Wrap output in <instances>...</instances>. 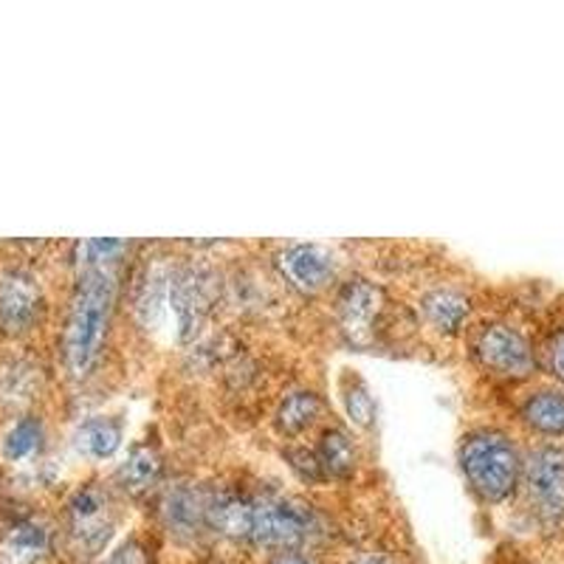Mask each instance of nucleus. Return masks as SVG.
<instances>
[{
  "label": "nucleus",
  "instance_id": "17",
  "mask_svg": "<svg viewBox=\"0 0 564 564\" xmlns=\"http://www.w3.org/2000/svg\"><path fill=\"white\" fill-rule=\"evenodd\" d=\"M421 308L437 334H457L468 316V296L457 289H435L423 296Z\"/></svg>",
  "mask_w": 564,
  "mask_h": 564
},
{
  "label": "nucleus",
  "instance_id": "26",
  "mask_svg": "<svg viewBox=\"0 0 564 564\" xmlns=\"http://www.w3.org/2000/svg\"><path fill=\"white\" fill-rule=\"evenodd\" d=\"M274 564H316V562H311L308 556H300V553H282Z\"/></svg>",
  "mask_w": 564,
  "mask_h": 564
},
{
  "label": "nucleus",
  "instance_id": "25",
  "mask_svg": "<svg viewBox=\"0 0 564 564\" xmlns=\"http://www.w3.org/2000/svg\"><path fill=\"white\" fill-rule=\"evenodd\" d=\"M551 370L556 372V379L564 381V334H558L551 347Z\"/></svg>",
  "mask_w": 564,
  "mask_h": 564
},
{
  "label": "nucleus",
  "instance_id": "6",
  "mask_svg": "<svg viewBox=\"0 0 564 564\" xmlns=\"http://www.w3.org/2000/svg\"><path fill=\"white\" fill-rule=\"evenodd\" d=\"M525 491L536 520L545 528L564 522V452L539 446L525 463Z\"/></svg>",
  "mask_w": 564,
  "mask_h": 564
},
{
  "label": "nucleus",
  "instance_id": "27",
  "mask_svg": "<svg viewBox=\"0 0 564 564\" xmlns=\"http://www.w3.org/2000/svg\"><path fill=\"white\" fill-rule=\"evenodd\" d=\"M356 564H392V562L387 556H381V553H370V556L359 558V562H356Z\"/></svg>",
  "mask_w": 564,
  "mask_h": 564
},
{
  "label": "nucleus",
  "instance_id": "22",
  "mask_svg": "<svg viewBox=\"0 0 564 564\" xmlns=\"http://www.w3.org/2000/svg\"><path fill=\"white\" fill-rule=\"evenodd\" d=\"M170 296V274L164 269H148L141 276L139 289H135V316L141 319V325L155 327L164 314V305H167Z\"/></svg>",
  "mask_w": 564,
  "mask_h": 564
},
{
  "label": "nucleus",
  "instance_id": "10",
  "mask_svg": "<svg viewBox=\"0 0 564 564\" xmlns=\"http://www.w3.org/2000/svg\"><path fill=\"white\" fill-rule=\"evenodd\" d=\"M381 305H384V294H381L379 285L367 280L347 282L339 291V300H336L341 325H345L347 334H352V339L370 334L372 322L381 314Z\"/></svg>",
  "mask_w": 564,
  "mask_h": 564
},
{
  "label": "nucleus",
  "instance_id": "20",
  "mask_svg": "<svg viewBox=\"0 0 564 564\" xmlns=\"http://www.w3.org/2000/svg\"><path fill=\"white\" fill-rule=\"evenodd\" d=\"M522 421L539 435H564V392L539 390L522 404Z\"/></svg>",
  "mask_w": 564,
  "mask_h": 564
},
{
  "label": "nucleus",
  "instance_id": "19",
  "mask_svg": "<svg viewBox=\"0 0 564 564\" xmlns=\"http://www.w3.org/2000/svg\"><path fill=\"white\" fill-rule=\"evenodd\" d=\"M316 463H319L322 480L334 477V480H345V477L352 475L356 468V446H352V437L347 435L345 430H327L322 435L319 446H316Z\"/></svg>",
  "mask_w": 564,
  "mask_h": 564
},
{
  "label": "nucleus",
  "instance_id": "18",
  "mask_svg": "<svg viewBox=\"0 0 564 564\" xmlns=\"http://www.w3.org/2000/svg\"><path fill=\"white\" fill-rule=\"evenodd\" d=\"M45 446V423L37 415H20L12 423L0 441V452H3V460L9 463H26L43 452Z\"/></svg>",
  "mask_w": 564,
  "mask_h": 564
},
{
  "label": "nucleus",
  "instance_id": "16",
  "mask_svg": "<svg viewBox=\"0 0 564 564\" xmlns=\"http://www.w3.org/2000/svg\"><path fill=\"white\" fill-rule=\"evenodd\" d=\"M122 446V421L116 417H88L74 432V449L88 460H108Z\"/></svg>",
  "mask_w": 564,
  "mask_h": 564
},
{
  "label": "nucleus",
  "instance_id": "11",
  "mask_svg": "<svg viewBox=\"0 0 564 564\" xmlns=\"http://www.w3.org/2000/svg\"><path fill=\"white\" fill-rule=\"evenodd\" d=\"M206 525L218 531L220 536L246 542L251 539V528H254V500L235 491L206 497Z\"/></svg>",
  "mask_w": 564,
  "mask_h": 564
},
{
  "label": "nucleus",
  "instance_id": "14",
  "mask_svg": "<svg viewBox=\"0 0 564 564\" xmlns=\"http://www.w3.org/2000/svg\"><path fill=\"white\" fill-rule=\"evenodd\" d=\"M40 367L29 359H9L0 365V406L23 410L40 392Z\"/></svg>",
  "mask_w": 564,
  "mask_h": 564
},
{
  "label": "nucleus",
  "instance_id": "7",
  "mask_svg": "<svg viewBox=\"0 0 564 564\" xmlns=\"http://www.w3.org/2000/svg\"><path fill=\"white\" fill-rule=\"evenodd\" d=\"M475 356L488 372L500 379H528L536 370L531 341L511 325L482 327L475 341Z\"/></svg>",
  "mask_w": 564,
  "mask_h": 564
},
{
  "label": "nucleus",
  "instance_id": "3",
  "mask_svg": "<svg viewBox=\"0 0 564 564\" xmlns=\"http://www.w3.org/2000/svg\"><path fill=\"white\" fill-rule=\"evenodd\" d=\"M215 300H218V280L209 265L189 263L170 274L167 305L173 308L181 339H193L200 334L206 316L215 308Z\"/></svg>",
  "mask_w": 564,
  "mask_h": 564
},
{
  "label": "nucleus",
  "instance_id": "5",
  "mask_svg": "<svg viewBox=\"0 0 564 564\" xmlns=\"http://www.w3.org/2000/svg\"><path fill=\"white\" fill-rule=\"evenodd\" d=\"M316 533V513L311 506L285 497L254 500V528L251 542L263 547H296Z\"/></svg>",
  "mask_w": 564,
  "mask_h": 564
},
{
  "label": "nucleus",
  "instance_id": "4",
  "mask_svg": "<svg viewBox=\"0 0 564 564\" xmlns=\"http://www.w3.org/2000/svg\"><path fill=\"white\" fill-rule=\"evenodd\" d=\"M45 294L37 276L23 265L0 271V336L23 339L43 322Z\"/></svg>",
  "mask_w": 564,
  "mask_h": 564
},
{
  "label": "nucleus",
  "instance_id": "9",
  "mask_svg": "<svg viewBox=\"0 0 564 564\" xmlns=\"http://www.w3.org/2000/svg\"><path fill=\"white\" fill-rule=\"evenodd\" d=\"M280 269L282 274L289 276L294 289L305 291V294H316L334 280L336 257L327 246L296 243L280 254Z\"/></svg>",
  "mask_w": 564,
  "mask_h": 564
},
{
  "label": "nucleus",
  "instance_id": "1",
  "mask_svg": "<svg viewBox=\"0 0 564 564\" xmlns=\"http://www.w3.org/2000/svg\"><path fill=\"white\" fill-rule=\"evenodd\" d=\"M113 302L116 276L110 265H85L63 327V365L74 379H88L97 367Z\"/></svg>",
  "mask_w": 564,
  "mask_h": 564
},
{
  "label": "nucleus",
  "instance_id": "23",
  "mask_svg": "<svg viewBox=\"0 0 564 564\" xmlns=\"http://www.w3.org/2000/svg\"><path fill=\"white\" fill-rule=\"evenodd\" d=\"M345 406L356 426H370L376 421V401H372L365 381L352 379V384L345 390Z\"/></svg>",
  "mask_w": 564,
  "mask_h": 564
},
{
  "label": "nucleus",
  "instance_id": "8",
  "mask_svg": "<svg viewBox=\"0 0 564 564\" xmlns=\"http://www.w3.org/2000/svg\"><path fill=\"white\" fill-rule=\"evenodd\" d=\"M68 528L70 539L77 542L79 551L88 556L102 551L113 533V520H110V500L99 482H85L77 491L70 494L68 506Z\"/></svg>",
  "mask_w": 564,
  "mask_h": 564
},
{
  "label": "nucleus",
  "instance_id": "21",
  "mask_svg": "<svg viewBox=\"0 0 564 564\" xmlns=\"http://www.w3.org/2000/svg\"><path fill=\"white\" fill-rule=\"evenodd\" d=\"M319 412H322V401L316 392L311 390L291 392V395L282 398L280 410H276V417H274L276 432L285 437L302 435L308 426H314Z\"/></svg>",
  "mask_w": 564,
  "mask_h": 564
},
{
  "label": "nucleus",
  "instance_id": "2",
  "mask_svg": "<svg viewBox=\"0 0 564 564\" xmlns=\"http://www.w3.org/2000/svg\"><path fill=\"white\" fill-rule=\"evenodd\" d=\"M460 466L468 486L486 502L508 500L522 471L513 441L497 430L471 432L460 446Z\"/></svg>",
  "mask_w": 564,
  "mask_h": 564
},
{
  "label": "nucleus",
  "instance_id": "24",
  "mask_svg": "<svg viewBox=\"0 0 564 564\" xmlns=\"http://www.w3.org/2000/svg\"><path fill=\"white\" fill-rule=\"evenodd\" d=\"M102 564H150V558L148 551H144L139 542H128V545H122L119 551L110 553Z\"/></svg>",
  "mask_w": 564,
  "mask_h": 564
},
{
  "label": "nucleus",
  "instance_id": "15",
  "mask_svg": "<svg viewBox=\"0 0 564 564\" xmlns=\"http://www.w3.org/2000/svg\"><path fill=\"white\" fill-rule=\"evenodd\" d=\"M161 477V455L159 446L150 441L135 443L133 449H130L128 460L119 466L116 471V482L124 488L133 497H141V494H148L150 488L159 482Z\"/></svg>",
  "mask_w": 564,
  "mask_h": 564
},
{
  "label": "nucleus",
  "instance_id": "12",
  "mask_svg": "<svg viewBox=\"0 0 564 564\" xmlns=\"http://www.w3.org/2000/svg\"><path fill=\"white\" fill-rule=\"evenodd\" d=\"M161 517L175 536H195L206 525V497L189 482H175L164 491Z\"/></svg>",
  "mask_w": 564,
  "mask_h": 564
},
{
  "label": "nucleus",
  "instance_id": "13",
  "mask_svg": "<svg viewBox=\"0 0 564 564\" xmlns=\"http://www.w3.org/2000/svg\"><path fill=\"white\" fill-rule=\"evenodd\" d=\"M48 528L37 520H20L0 539V564H40L48 556Z\"/></svg>",
  "mask_w": 564,
  "mask_h": 564
}]
</instances>
